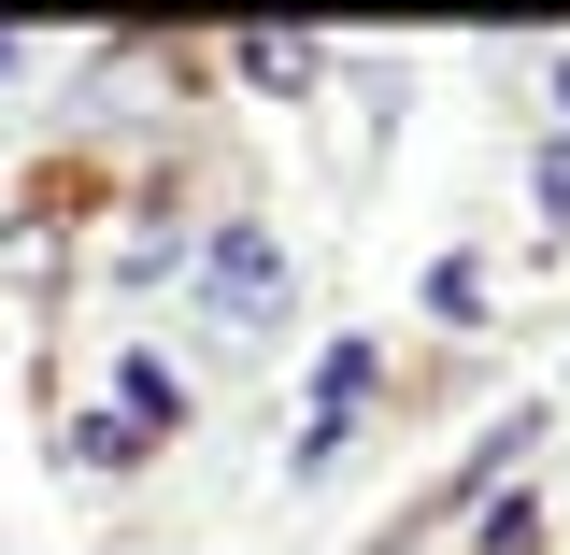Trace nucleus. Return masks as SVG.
<instances>
[{
  "label": "nucleus",
  "mask_w": 570,
  "mask_h": 555,
  "mask_svg": "<svg viewBox=\"0 0 570 555\" xmlns=\"http://www.w3.org/2000/svg\"><path fill=\"white\" fill-rule=\"evenodd\" d=\"M0 71H14V43H0Z\"/></svg>",
  "instance_id": "2"
},
{
  "label": "nucleus",
  "mask_w": 570,
  "mask_h": 555,
  "mask_svg": "<svg viewBox=\"0 0 570 555\" xmlns=\"http://www.w3.org/2000/svg\"><path fill=\"white\" fill-rule=\"evenodd\" d=\"M200 271H214V299H228L243 328H285V257L257 242V228H228V242H214Z\"/></svg>",
  "instance_id": "1"
}]
</instances>
